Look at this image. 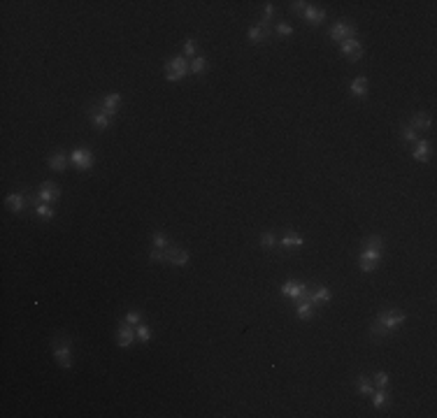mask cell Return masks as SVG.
<instances>
[{"mask_svg":"<svg viewBox=\"0 0 437 418\" xmlns=\"http://www.w3.org/2000/svg\"><path fill=\"white\" fill-rule=\"evenodd\" d=\"M51 349H54L56 363L63 370H70L72 367V344H70L68 337H54L51 339Z\"/></svg>","mask_w":437,"mask_h":418,"instance_id":"cell-1","label":"cell"},{"mask_svg":"<svg viewBox=\"0 0 437 418\" xmlns=\"http://www.w3.org/2000/svg\"><path fill=\"white\" fill-rule=\"evenodd\" d=\"M163 70H165V79H168V82H179V79H184V77L191 72L189 61H186L184 56H175V58H170V61L163 65Z\"/></svg>","mask_w":437,"mask_h":418,"instance_id":"cell-2","label":"cell"},{"mask_svg":"<svg viewBox=\"0 0 437 418\" xmlns=\"http://www.w3.org/2000/svg\"><path fill=\"white\" fill-rule=\"evenodd\" d=\"M328 38L333 40V42H340V45H342L344 40L356 38V26H353L351 21H346V19H338V21L333 23Z\"/></svg>","mask_w":437,"mask_h":418,"instance_id":"cell-3","label":"cell"},{"mask_svg":"<svg viewBox=\"0 0 437 418\" xmlns=\"http://www.w3.org/2000/svg\"><path fill=\"white\" fill-rule=\"evenodd\" d=\"M86 114H89V119H91V123L96 126V128L100 130H105L112 126V121H114V116L107 114L105 109H102V105H91L89 109H86Z\"/></svg>","mask_w":437,"mask_h":418,"instance_id":"cell-4","label":"cell"},{"mask_svg":"<svg viewBox=\"0 0 437 418\" xmlns=\"http://www.w3.org/2000/svg\"><path fill=\"white\" fill-rule=\"evenodd\" d=\"M70 163L77 167V170H89L93 165V153L91 149H86V146H79L75 151H70Z\"/></svg>","mask_w":437,"mask_h":418,"instance_id":"cell-5","label":"cell"},{"mask_svg":"<svg viewBox=\"0 0 437 418\" xmlns=\"http://www.w3.org/2000/svg\"><path fill=\"white\" fill-rule=\"evenodd\" d=\"M61 198V188H58V184L54 182H42L38 188V200L40 202H47V205H51L56 200Z\"/></svg>","mask_w":437,"mask_h":418,"instance_id":"cell-6","label":"cell"},{"mask_svg":"<svg viewBox=\"0 0 437 418\" xmlns=\"http://www.w3.org/2000/svg\"><path fill=\"white\" fill-rule=\"evenodd\" d=\"M377 319L382 321L384 325H386V327H388V330L393 332L395 327H400L402 323H405L407 316H405V312H400V309H388V312H382L379 316H377Z\"/></svg>","mask_w":437,"mask_h":418,"instance_id":"cell-7","label":"cell"},{"mask_svg":"<svg viewBox=\"0 0 437 418\" xmlns=\"http://www.w3.org/2000/svg\"><path fill=\"white\" fill-rule=\"evenodd\" d=\"M379 260H382V249H363V253H361V270H363V272H375Z\"/></svg>","mask_w":437,"mask_h":418,"instance_id":"cell-8","label":"cell"},{"mask_svg":"<svg viewBox=\"0 0 437 418\" xmlns=\"http://www.w3.org/2000/svg\"><path fill=\"white\" fill-rule=\"evenodd\" d=\"M340 49H342V53H344L346 58H349V61H353V63H356V61H358V58L363 56V46H361V42H358L356 38L344 40V42L340 45Z\"/></svg>","mask_w":437,"mask_h":418,"instance_id":"cell-9","label":"cell"},{"mask_svg":"<svg viewBox=\"0 0 437 418\" xmlns=\"http://www.w3.org/2000/svg\"><path fill=\"white\" fill-rule=\"evenodd\" d=\"M68 163H70V153L63 151V149L49 153V158H47V165L51 167V170H56V172H63L68 167Z\"/></svg>","mask_w":437,"mask_h":418,"instance_id":"cell-10","label":"cell"},{"mask_svg":"<svg viewBox=\"0 0 437 418\" xmlns=\"http://www.w3.org/2000/svg\"><path fill=\"white\" fill-rule=\"evenodd\" d=\"M135 330L131 327V323H126V321H121V327H119V334H116V344L121 346V349H128L133 342H135Z\"/></svg>","mask_w":437,"mask_h":418,"instance_id":"cell-11","label":"cell"},{"mask_svg":"<svg viewBox=\"0 0 437 418\" xmlns=\"http://www.w3.org/2000/svg\"><path fill=\"white\" fill-rule=\"evenodd\" d=\"M272 35V28H268V26H251L249 28V40H251L253 45H261V42H265V40Z\"/></svg>","mask_w":437,"mask_h":418,"instance_id":"cell-12","label":"cell"},{"mask_svg":"<svg viewBox=\"0 0 437 418\" xmlns=\"http://www.w3.org/2000/svg\"><path fill=\"white\" fill-rule=\"evenodd\" d=\"M430 126H433V121H430V116L423 114V112L414 114L412 121H409V128H414L416 133H426V130H430Z\"/></svg>","mask_w":437,"mask_h":418,"instance_id":"cell-13","label":"cell"},{"mask_svg":"<svg viewBox=\"0 0 437 418\" xmlns=\"http://www.w3.org/2000/svg\"><path fill=\"white\" fill-rule=\"evenodd\" d=\"M5 202H7V207L14 214H21L26 209V195L23 193H9L7 198H5Z\"/></svg>","mask_w":437,"mask_h":418,"instance_id":"cell-14","label":"cell"},{"mask_svg":"<svg viewBox=\"0 0 437 418\" xmlns=\"http://www.w3.org/2000/svg\"><path fill=\"white\" fill-rule=\"evenodd\" d=\"M388 334H391V330L384 325L382 321H379V319L372 321V325H370V337H372L375 342H382V339H386Z\"/></svg>","mask_w":437,"mask_h":418,"instance_id":"cell-15","label":"cell"},{"mask_svg":"<svg viewBox=\"0 0 437 418\" xmlns=\"http://www.w3.org/2000/svg\"><path fill=\"white\" fill-rule=\"evenodd\" d=\"M119 105H121V95H119V93H107V95L102 98V109H105L107 114H112V116L116 114Z\"/></svg>","mask_w":437,"mask_h":418,"instance_id":"cell-16","label":"cell"},{"mask_svg":"<svg viewBox=\"0 0 437 418\" xmlns=\"http://www.w3.org/2000/svg\"><path fill=\"white\" fill-rule=\"evenodd\" d=\"M309 23H314V26H321L323 21H326V12H323L321 7H314V5H309V7L305 9V14H302Z\"/></svg>","mask_w":437,"mask_h":418,"instance_id":"cell-17","label":"cell"},{"mask_svg":"<svg viewBox=\"0 0 437 418\" xmlns=\"http://www.w3.org/2000/svg\"><path fill=\"white\" fill-rule=\"evenodd\" d=\"M430 151H433L430 142L421 139V142L416 144V149H414V160H419V163H428V160H430Z\"/></svg>","mask_w":437,"mask_h":418,"instance_id":"cell-18","label":"cell"},{"mask_svg":"<svg viewBox=\"0 0 437 418\" xmlns=\"http://www.w3.org/2000/svg\"><path fill=\"white\" fill-rule=\"evenodd\" d=\"M302 244H305V239H302V237H298V235H295V232H293V230H289V232H286V235H284V239H282V246H284L286 251H291V249H300Z\"/></svg>","mask_w":437,"mask_h":418,"instance_id":"cell-19","label":"cell"},{"mask_svg":"<svg viewBox=\"0 0 437 418\" xmlns=\"http://www.w3.org/2000/svg\"><path fill=\"white\" fill-rule=\"evenodd\" d=\"M372 404H375V409H382L386 404H391V395L386 393V388H377L375 393H372Z\"/></svg>","mask_w":437,"mask_h":418,"instance_id":"cell-20","label":"cell"},{"mask_svg":"<svg viewBox=\"0 0 437 418\" xmlns=\"http://www.w3.org/2000/svg\"><path fill=\"white\" fill-rule=\"evenodd\" d=\"M189 68H191V72L193 75H205L207 72V58L205 56H195L193 61H189Z\"/></svg>","mask_w":437,"mask_h":418,"instance_id":"cell-21","label":"cell"},{"mask_svg":"<svg viewBox=\"0 0 437 418\" xmlns=\"http://www.w3.org/2000/svg\"><path fill=\"white\" fill-rule=\"evenodd\" d=\"M351 93L356 98H363V95L368 93V79H365V77H356L351 84Z\"/></svg>","mask_w":437,"mask_h":418,"instance_id":"cell-22","label":"cell"},{"mask_svg":"<svg viewBox=\"0 0 437 418\" xmlns=\"http://www.w3.org/2000/svg\"><path fill=\"white\" fill-rule=\"evenodd\" d=\"M330 302V290L323 288V286H316L314 293H312V304H323Z\"/></svg>","mask_w":437,"mask_h":418,"instance_id":"cell-23","label":"cell"},{"mask_svg":"<svg viewBox=\"0 0 437 418\" xmlns=\"http://www.w3.org/2000/svg\"><path fill=\"white\" fill-rule=\"evenodd\" d=\"M275 14H277V7L272 5V2H265V7H263V19L258 21V26H268L270 28V23H272Z\"/></svg>","mask_w":437,"mask_h":418,"instance_id":"cell-24","label":"cell"},{"mask_svg":"<svg viewBox=\"0 0 437 418\" xmlns=\"http://www.w3.org/2000/svg\"><path fill=\"white\" fill-rule=\"evenodd\" d=\"M186 263H189V251L179 246V249H177V253L172 256V260H170V265H175V267H184Z\"/></svg>","mask_w":437,"mask_h":418,"instance_id":"cell-25","label":"cell"},{"mask_svg":"<svg viewBox=\"0 0 437 418\" xmlns=\"http://www.w3.org/2000/svg\"><path fill=\"white\" fill-rule=\"evenodd\" d=\"M358 393H361V395H365V397H370L372 393H375V388H372V383H370V379L365 376V374H361V376H358Z\"/></svg>","mask_w":437,"mask_h":418,"instance_id":"cell-26","label":"cell"},{"mask_svg":"<svg viewBox=\"0 0 437 418\" xmlns=\"http://www.w3.org/2000/svg\"><path fill=\"white\" fill-rule=\"evenodd\" d=\"M195 51H198V42H195L193 38H186L184 40V58H191L193 61V58L198 56Z\"/></svg>","mask_w":437,"mask_h":418,"instance_id":"cell-27","label":"cell"},{"mask_svg":"<svg viewBox=\"0 0 437 418\" xmlns=\"http://www.w3.org/2000/svg\"><path fill=\"white\" fill-rule=\"evenodd\" d=\"M35 214H38L40 219H54V216H56V212L51 209V205H47V202L35 205Z\"/></svg>","mask_w":437,"mask_h":418,"instance_id":"cell-28","label":"cell"},{"mask_svg":"<svg viewBox=\"0 0 437 418\" xmlns=\"http://www.w3.org/2000/svg\"><path fill=\"white\" fill-rule=\"evenodd\" d=\"M312 316H314V304L298 302V319H312Z\"/></svg>","mask_w":437,"mask_h":418,"instance_id":"cell-29","label":"cell"},{"mask_svg":"<svg viewBox=\"0 0 437 418\" xmlns=\"http://www.w3.org/2000/svg\"><path fill=\"white\" fill-rule=\"evenodd\" d=\"M261 246L265 251H272L277 246V237H275V232H263L261 235Z\"/></svg>","mask_w":437,"mask_h":418,"instance_id":"cell-30","label":"cell"},{"mask_svg":"<svg viewBox=\"0 0 437 418\" xmlns=\"http://www.w3.org/2000/svg\"><path fill=\"white\" fill-rule=\"evenodd\" d=\"M382 246H384V242L379 235H370L363 239V249H382Z\"/></svg>","mask_w":437,"mask_h":418,"instance_id":"cell-31","label":"cell"},{"mask_svg":"<svg viewBox=\"0 0 437 418\" xmlns=\"http://www.w3.org/2000/svg\"><path fill=\"white\" fill-rule=\"evenodd\" d=\"M135 334H138V339H140L142 344H149V342H151V330H149V325H138Z\"/></svg>","mask_w":437,"mask_h":418,"instance_id":"cell-32","label":"cell"},{"mask_svg":"<svg viewBox=\"0 0 437 418\" xmlns=\"http://www.w3.org/2000/svg\"><path fill=\"white\" fill-rule=\"evenodd\" d=\"M170 239L163 232H153V249H168Z\"/></svg>","mask_w":437,"mask_h":418,"instance_id":"cell-33","label":"cell"},{"mask_svg":"<svg viewBox=\"0 0 437 418\" xmlns=\"http://www.w3.org/2000/svg\"><path fill=\"white\" fill-rule=\"evenodd\" d=\"M275 31L279 33V35H284V38H286V35H291V33H293V26H291V23H286V21H279V23L275 26Z\"/></svg>","mask_w":437,"mask_h":418,"instance_id":"cell-34","label":"cell"},{"mask_svg":"<svg viewBox=\"0 0 437 418\" xmlns=\"http://www.w3.org/2000/svg\"><path fill=\"white\" fill-rule=\"evenodd\" d=\"M307 7H309V2H305V0H295V2H291V12H295V14H305Z\"/></svg>","mask_w":437,"mask_h":418,"instance_id":"cell-35","label":"cell"},{"mask_svg":"<svg viewBox=\"0 0 437 418\" xmlns=\"http://www.w3.org/2000/svg\"><path fill=\"white\" fill-rule=\"evenodd\" d=\"M375 386L377 388H386V386H388V374H386V372H377L375 374Z\"/></svg>","mask_w":437,"mask_h":418,"instance_id":"cell-36","label":"cell"},{"mask_svg":"<svg viewBox=\"0 0 437 418\" xmlns=\"http://www.w3.org/2000/svg\"><path fill=\"white\" fill-rule=\"evenodd\" d=\"M402 139H405V142H414V139H416V130L409 128V126H402Z\"/></svg>","mask_w":437,"mask_h":418,"instance_id":"cell-37","label":"cell"},{"mask_svg":"<svg viewBox=\"0 0 437 418\" xmlns=\"http://www.w3.org/2000/svg\"><path fill=\"white\" fill-rule=\"evenodd\" d=\"M149 260H151V263H165V253H163V249H153L151 253H149Z\"/></svg>","mask_w":437,"mask_h":418,"instance_id":"cell-38","label":"cell"},{"mask_svg":"<svg viewBox=\"0 0 437 418\" xmlns=\"http://www.w3.org/2000/svg\"><path fill=\"white\" fill-rule=\"evenodd\" d=\"M123 321H126V323H131V325H138L140 321H142V314H140V312H128Z\"/></svg>","mask_w":437,"mask_h":418,"instance_id":"cell-39","label":"cell"}]
</instances>
